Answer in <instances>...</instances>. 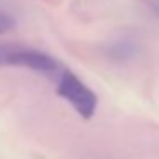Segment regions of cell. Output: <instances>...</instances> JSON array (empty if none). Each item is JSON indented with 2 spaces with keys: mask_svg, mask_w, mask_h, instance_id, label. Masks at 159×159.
<instances>
[{
  "mask_svg": "<svg viewBox=\"0 0 159 159\" xmlns=\"http://www.w3.org/2000/svg\"><path fill=\"white\" fill-rule=\"evenodd\" d=\"M57 93L60 98L69 101L82 118H86V120L93 118L98 108V96L74 72L60 70L58 80H57Z\"/></svg>",
  "mask_w": 159,
  "mask_h": 159,
  "instance_id": "6da1fadb",
  "label": "cell"
},
{
  "mask_svg": "<svg viewBox=\"0 0 159 159\" xmlns=\"http://www.w3.org/2000/svg\"><path fill=\"white\" fill-rule=\"evenodd\" d=\"M0 67H22L45 75H55L62 70L57 58L34 48H14L0 46Z\"/></svg>",
  "mask_w": 159,
  "mask_h": 159,
  "instance_id": "7a4b0ae2",
  "label": "cell"
},
{
  "mask_svg": "<svg viewBox=\"0 0 159 159\" xmlns=\"http://www.w3.org/2000/svg\"><path fill=\"white\" fill-rule=\"evenodd\" d=\"M142 2H144V4L159 17V0H142Z\"/></svg>",
  "mask_w": 159,
  "mask_h": 159,
  "instance_id": "3957f363",
  "label": "cell"
},
{
  "mask_svg": "<svg viewBox=\"0 0 159 159\" xmlns=\"http://www.w3.org/2000/svg\"><path fill=\"white\" fill-rule=\"evenodd\" d=\"M0 31H2V24H0Z\"/></svg>",
  "mask_w": 159,
  "mask_h": 159,
  "instance_id": "277c9868",
  "label": "cell"
}]
</instances>
